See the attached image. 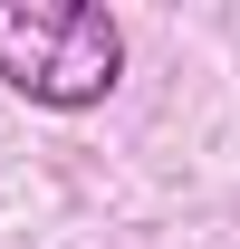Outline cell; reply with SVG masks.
<instances>
[{"label": "cell", "instance_id": "obj_1", "mask_svg": "<svg viewBox=\"0 0 240 249\" xmlns=\"http://www.w3.org/2000/svg\"><path fill=\"white\" fill-rule=\"evenodd\" d=\"M125 77V29L96 0H0V87L48 106V115H87Z\"/></svg>", "mask_w": 240, "mask_h": 249}]
</instances>
